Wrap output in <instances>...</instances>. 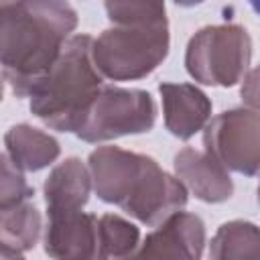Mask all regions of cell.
Returning a JSON list of instances; mask_svg holds the SVG:
<instances>
[{
	"label": "cell",
	"mask_w": 260,
	"mask_h": 260,
	"mask_svg": "<svg viewBox=\"0 0 260 260\" xmlns=\"http://www.w3.org/2000/svg\"><path fill=\"white\" fill-rule=\"evenodd\" d=\"M63 0H14L2 6V63L16 95L32 93L59 59L63 37L75 26Z\"/></svg>",
	"instance_id": "6da1fadb"
},
{
	"label": "cell",
	"mask_w": 260,
	"mask_h": 260,
	"mask_svg": "<svg viewBox=\"0 0 260 260\" xmlns=\"http://www.w3.org/2000/svg\"><path fill=\"white\" fill-rule=\"evenodd\" d=\"M89 37L71 39L65 53L30 93L32 112L53 128L79 130L98 98L100 77L89 63Z\"/></svg>",
	"instance_id": "7a4b0ae2"
},
{
	"label": "cell",
	"mask_w": 260,
	"mask_h": 260,
	"mask_svg": "<svg viewBox=\"0 0 260 260\" xmlns=\"http://www.w3.org/2000/svg\"><path fill=\"white\" fill-rule=\"evenodd\" d=\"M167 47L169 37L162 22L134 30H106V35L95 41L93 55L104 73L116 79H126L152 71L167 55Z\"/></svg>",
	"instance_id": "3957f363"
},
{
	"label": "cell",
	"mask_w": 260,
	"mask_h": 260,
	"mask_svg": "<svg viewBox=\"0 0 260 260\" xmlns=\"http://www.w3.org/2000/svg\"><path fill=\"white\" fill-rule=\"evenodd\" d=\"M250 41L238 26H213L193 37L187 51V69L203 83L232 85L246 67Z\"/></svg>",
	"instance_id": "277c9868"
},
{
	"label": "cell",
	"mask_w": 260,
	"mask_h": 260,
	"mask_svg": "<svg viewBox=\"0 0 260 260\" xmlns=\"http://www.w3.org/2000/svg\"><path fill=\"white\" fill-rule=\"evenodd\" d=\"M154 122V106L144 91L106 89L98 93L77 134L85 140H106L128 132H144Z\"/></svg>",
	"instance_id": "5b68a950"
},
{
	"label": "cell",
	"mask_w": 260,
	"mask_h": 260,
	"mask_svg": "<svg viewBox=\"0 0 260 260\" xmlns=\"http://www.w3.org/2000/svg\"><path fill=\"white\" fill-rule=\"evenodd\" d=\"M205 144L223 165L252 175L260 167V116L252 112H225L205 134Z\"/></svg>",
	"instance_id": "8992f818"
},
{
	"label": "cell",
	"mask_w": 260,
	"mask_h": 260,
	"mask_svg": "<svg viewBox=\"0 0 260 260\" xmlns=\"http://www.w3.org/2000/svg\"><path fill=\"white\" fill-rule=\"evenodd\" d=\"M167 110V126L179 138L193 136L209 114L207 98L191 85H160Z\"/></svg>",
	"instance_id": "52a82bcc"
},
{
	"label": "cell",
	"mask_w": 260,
	"mask_h": 260,
	"mask_svg": "<svg viewBox=\"0 0 260 260\" xmlns=\"http://www.w3.org/2000/svg\"><path fill=\"white\" fill-rule=\"evenodd\" d=\"M177 171L187 179V183L195 189V193L205 201H221L230 197L232 183L221 173L215 160L195 152V150H183L175 158Z\"/></svg>",
	"instance_id": "ba28073f"
},
{
	"label": "cell",
	"mask_w": 260,
	"mask_h": 260,
	"mask_svg": "<svg viewBox=\"0 0 260 260\" xmlns=\"http://www.w3.org/2000/svg\"><path fill=\"white\" fill-rule=\"evenodd\" d=\"M47 205L51 213L75 211L87 199V175L79 160L71 158L53 171L45 185Z\"/></svg>",
	"instance_id": "9c48e42d"
},
{
	"label": "cell",
	"mask_w": 260,
	"mask_h": 260,
	"mask_svg": "<svg viewBox=\"0 0 260 260\" xmlns=\"http://www.w3.org/2000/svg\"><path fill=\"white\" fill-rule=\"evenodd\" d=\"M6 146L14 165L28 171L43 169L59 152V146L51 136L28 126L10 128V132L6 134Z\"/></svg>",
	"instance_id": "30bf717a"
},
{
	"label": "cell",
	"mask_w": 260,
	"mask_h": 260,
	"mask_svg": "<svg viewBox=\"0 0 260 260\" xmlns=\"http://www.w3.org/2000/svg\"><path fill=\"white\" fill-rule=\"evenodd\" d=\"M106 8L112 20L126 24L152 26L165 22L162 0H108Z\"/></svg>",
	"instance_id": "8fae6325"
},
{
	"label": "cell",
	"mask_w": 260,
	"mask_h": 260,
	"mask_svg": "<svg viewBox=\"0 0 260 260\" xmlns=\"http://www.w3.org/2000/svg\"><path fill=\"white\" fill-rule=\"evenodd\" d=\"M32 191L30 187L24 183L22 175L12 169V162L8 158V154L2 156V209L8 207L10 203L18 205L20 199L28 197Z\"/></svg>",
	"instance_id": "7c38bea8"
},
{
	"label": "cell",
	"mask_w": 260,
	"mask_h": 260,
	"mask_svg": "<svg viewBox=\"0 0 260 260\" xmlns=\"http://www.w3.org/2000/svg\"><path fill=\"white\" fill-rule=\"evenodd\" d=\"M242 93H244V98L252 106H258L260 108V69H256V71H252L248 75V83H246V87H244Z\"/></svg>",
	"instance_id": "4fadbf2b"
},
{
	"label": "cell",
	"mask_w": 260,
	"mask_h": 260,
	"mask_svg": "<svg viewBox=\"0 0 260 260\" xmlns=\"http://www.w3.org/2000/svg\"><path fill=\"white\" fill-rule=\"evenodd\" d=\"M177 4H183V6H193V4H197V2H201V0H175Z\"/></svg>",
	"instance_id": "5bb4252c"
},
{
	"label": "cell",
	"mask_w": 260,
	"mask_h": 260,
	"mask_svg": "<svg viewBox=\"0 0 260 260\" xmlns=\"http://www.w3.org/2000/svg\"><path fill=\"white\" fill-rule=\"evenodd\" d=\"M248 2H250V6L254 8V12L260 14V0H248Z\"/></svg>",
	"instance_id": "9a60e30c"
},
{
	"label": "cell",
	"mask_w": 260,
	"mask_h": 260,
	"mask_svg": "<svg viewBox=\"0 0 260 260\" xmlns=\"http://www.w3.org/2000/svg\"><path fill=\"white\" fill-rule=\"evenodd\" d=\"M4 2H8V0H4Z\"/></svg>",
	"instance_id": "2e32d148"
}]
</instances>
